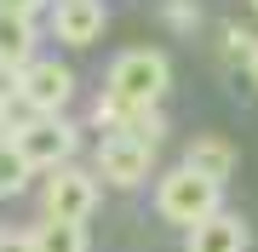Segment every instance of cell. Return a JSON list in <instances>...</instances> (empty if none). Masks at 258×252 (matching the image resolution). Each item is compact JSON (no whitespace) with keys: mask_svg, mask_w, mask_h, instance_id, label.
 I'll return each mask as SVG.
<instances>
[{"mask_svg":"<svg viewBox=\"0 0 258 252\" xmlns=\"http://www.w3.org/2000/svg\"><path fill=\"white\" fill-rule=\"evenodd\" d=\"M218 201H224V189L207 184V178L189 172V166H172V172L155 184V212L166 218V224H178V229L207 224V218L218 212Z\"/></svg>","mask_w":258,"mask_h":252,"instance_id":"obj_1","label":"cell"},{"mask_svg":"<svg viewBox=\"0 0 258 252\" xmlns=\"http://www.w3.org/2000/svg\"><path fill=\"white\" fill-rule=\"evenodd\" d=\"M166 86H172V63H166V52L132 46V52H120L115 63H109V86H103V92H115V98H126V103H161Z\"/></svg>","mask_w":258,"mask_h":252,"instance_id":"obj_2","label":"cell"},{"mask_svg":"<svg viewBox=\"0 0 258 252\" xmlns=\"http://www.w3.org/2000/svg\"><path fill=\"white\" fill-rule=\"evenodd\" d=\"M12 143L23 149V160L35 172H57L75 160V143H81V132H75L63 115H23L18 132H12Z\"/></svg>","mask_w":258,"mask_h":252,"instance_id":"obj_3","label":"cell"},{"mask_svg":"<svg viewBox=\"0 0 258 252\" xmlns=\"http://www.w3.org/2000/svg\"><path fill=\"white\" fill-rule=\"evenodd\" d=\"M75 98V75L57 57H35L18 69V103L29 115H63V103Z\"/></svg>","mask_w":258,"mask_h":252,"instance_id":"obj_4","label":"cell"},{"mask_svg":"<svg viewBox=\"0 0 258 252\" xmlns=\"http://www.w3.org/2000/svg\"><path fill=\"white\" fill-rule=\"evenodd\" d=\"M40 201H46V218H57V224H86L98 212V178L81 166H57L40 189Z\"/></svg>","mask_w":258,"mask_h":252,"instance_id":"obj_5","label":"cell"},{"mask_svg":"<svg viewBox=\"0 0 258 252\" xmlns=\"http://www.w3.org/2000/svg\"><path fill=\"white\" fill-rule=\"evenodd\" d=\"M149 166H155V149L138 138H126V132H103L98 138V178L109 189H138Z\"/></svg>","mask_w":258,"mask_h":252,"instance_id":"obj_6","label":"cell"},{"mask_svg":"<svg viewBox=\"0 0 258 252\" xmlns=\"http://www.w3.org/2000/svg\"><path fill=\"white\" fill-rule=\"evenodd\" d=\"M98 132H126V138H138V143H149V149H161V132H166V121H161V103H126V98H115V92H103L98 98Z\"/></svg>","mask_w":258,"mask_h":252,"instance_id":"obj_7","label":"cell"},{"mask_svg":"<svg viewBox=\"0 0 258 252\" xmlns=\"http://www.w3.org/2000/svg\"><path fill=\"white\" fill-rule=\"evenodd\" d=\"M103 23H109V6L103 0H57L52 6V35L63 46H92L103 35Z\"/></svg>","mask_w":258,"mask_h":252,"instance_id":"obj_8","label":"cell"},{"mask_svg":"<svg viewBox=\"0 0 258 252\" xmlns=\"http://www.w3.org/2000/svg\"><path fill=\"white\" fill-rule=\"evenodd\" d=\"M252 246V229H247V218H235V212H212L207 224H195L189 229V241H184V252H247Z\"/></svg>","mask_w":258,"mask_h":252,"instance_id":"obj_9","label":"cell"},{"mask_svg":"<svg viewBox=\"0 0 258 252\" xmlns=\"http://www.w3.org/2000/svg\"><path fill=\"white\" fill-rule=\"evenodd\" d=\"M184 166L189 172H201L207 178V184H230V178H235V143L230 138H212V132H207V138H195L189 143V160H184Z\"/></svg>","mask_w":258,"mask_h":252,"instance_id":"obj_10","label":"cell"},{"mask_svg":"<svg viewBox=\"0 0 258 252\" xmlns=\"http://www.w3.org/2000/svg\"><path fill=\"white\" fill-rule=\"evenodd\" d=\"M0 63H12V69L35 63V18L0 12Z\"/></svg>","mask_w":258,"mask_h":252,"instance_id":"obj_11","label":"cell"},{"mask_svg":"<svg viewBox=\"0 0 258 252\" xmlns=\"http://www.w3.org/2000/svg\"><path fill=\"white\" fill-rule=\"evenodd\" d=\"M35 252H86V224H57V218H40L29 229Z\"/></svg>","mask_w":258,"mask_h":252,"instance_id":"obj_12","label":"cell"},{"mask_svg":"<svg viewBox=\"0 0 258 252\" xmlns=\"http://www.w3.org/2000/svg\"><path fill=\"white\" fill-rule=\"evenodd\" d=\"M29 178H35V166L23 160L18 143H0V195H23Z\"/></svg>","mask_w":258,"mask_h":252,"instance_id":"obj_13","label":"cell"},{"mask_svg":"<svg viewBox=\"0 0 258 252\" xmlns=\"http://www.w3.org/2000/svg\"><path fill=\"white\" fill-rule=\"evenodd\" d=\"M166 23L172 29H195V0H166Z\"/></svg>","mask_w":258,"mask_h":252,"instance_id":"obj_14","label":"cell"},{"mask_svg":"<svg viewBox=\"0 0 258 252\" xmlns=\"http://www.w3.org/2000/svg\"><path fill=\"white\" fill-rule=\"evenodd\" d=\"M0 252H35L29 229H0Z\"/></svg>","mask_w":258,"mask_h":252,"instance_id":"obj_15","label":"cell"},{"mask_svg":"<svg viewBox=\"0 0 258 252\" xmlns=\"http://www.w3.org/2000/svg\"><path fill=\"white\" fill-rule=\"evenodd\" d=\"M12 98H18V69L0 63V109H12Z\"/></svg>","mask_w":258,"mask_h":252,"instance_id":"obj_16","label":"cell"},{"mask_svg":"<svg viewBox=\"0 0 258 252\" xmlns=\"http://www.w3.org/2000/svg\"><path fill=\"white\" fill-rule=\"evenodd\" d=\"M46 0H0V12H18V18H35Z\"/></svg>","mask_w":258,"mask_h":252,"instance_id":"obj_17","label":"cell"},{"mask_svg":"<svg viewBox=\"0 0 258 252\" xmlns=\"http://www.w3.org/2000/svg\"><path fill=\"white\" fill-rule=\"evenodd\" d=\"M12 132H18V115H12V109H0V143H12Z\"/></svg>","mask_w":258,"mask_h":252,"instance_id":"obj_18","label":"cell"},{"mask_svg":"<svg viewBox=\"0 0 258 252\" xmlns=\"http://www.w3.org/2000/svg\"><path fill=\"white\" fill-rule=\"evenodd\" d=\"M247 75H252V86H258V57H252V63H247Z\"/></svg>","mask_w":258,"mask_h":252,"instance_id":"obj_19","label":"cell"},{"mask_svg":"<svg viewBox=\"0 0 258 252\" xmlns=\"http://www.w3.org/2000/svg\"><path fill=\"white\" fill-rule=\"evenodd\" d=\"M247 6H252V12H258V0H247Z\"/></svg>","mask_w":258,"mask_h":252,"instance_id":"obj_20","label":"cell"}]
</instances>
